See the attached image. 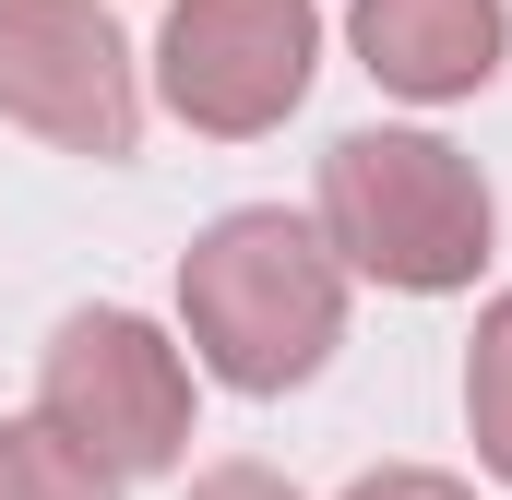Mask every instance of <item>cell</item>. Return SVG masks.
Returning a JSON list of instances; mask_svg holds the SVG:
<instances>
[{"label":"cell","instance_id":"3","mask_svg":"<svg viewBox=\"0 0 512 500\" xmlns=\"http://www.w3.org/2000/svg\"><path fill=\"white\" fill-rule=\"evenodd\" d=\"M36 417L108 477H167L191 453V358L143 310H72L36 358Z\"/></svg>","mask_w":512,"mask_h":500},{"label":"cell","instance_id":"4","mask_svg":"<svg viewBox=\"0 0 512 500\" xmlns=\"http://www.w3.org/2000/svg\"><path fill=\"white\" fill-rule=\"evenodd\" d=\"M310 72H322V0H167V36H155L167 120L262 143L298 120Z\"/></svg>","mask_w":512,"mask_h":500},{"label":"cell","instance_id":"6","mask_svg":"<svg viewBox=\"0 0 512 500\" xmlns=\"http://www.w3.org/2000/svg\"><path fill=\"white\" fill-rule=\"evenodd\" d=\"M346 36L370 60L382 96L417 108H453V96H489L512 60V0H346Z\"/></svg>","mask_w":512,"mask_h":500},{"label":"cell","instance_id":"2","mask_svg":"<svg viewBox=\"0 0 512 500\" xmlns=\"http://www.w3.org/2000/svg\"><path fill=\"white\" fill-rule=\"evenodd\" d=\"M310 227L334 239L346 274H370L393 298H453V286H477V262L501 239V203H489L477 155L441 131H346L322 155Z\"/></svg>","mask_w":512,"mask_h":500},{"label":"cell","instance_id":"5","mask_svg":"<svg viewBox=\"0 0 512 500\" xmlns=\"http://www.w3.org/2000/svg\"><path fill=\"white\" fill-rule=\"evenodd\" d=\"M0 120L120 167L143 143V60L108 0H0Z\"/></svg>","mask_w":512,"mask_h":500},{"label":"cell","instance_id":"9","mask_svg":"<svg viewBox=\"0 0 512 500\" xmlns=\"http://www.w3.org/2000/svg\"><path fill=\"white\" fill-rule=\"evenodd\" d=\"M346 500H477L465 477H441V465H370Z\"/></svg>","mask_w":512,"mask_h":500},{"label":"cell","instance_id":"1","mask_svg":"<svg viewBox=\"0 0 512 500\" xmlns=\"http://www.w3.org/2000/svg\"><path fill=\"white\" fill-rule=\"evenodd\" d=\"M346 262L310 215L286 203H239L179 250V334L227 393H298L346 346Z\"/></svg>","mask_w":512,"mask_h":500},{"label":"cell","instance_id":"8","mask_svg":"<svg viewBox=\"0 0 512 500\" xmlns=\"http://www.w3.org/2000/svg\"><path fill=\"white\" fill-rule=\"evenodd\" d=\"M0 500H120V477L84 465L48 417H0Z\"/></svg>","mask_w":512,"mask_h":500},{"label":"cell","instance_id":"7","mask_svg":"<svg viewBox=\"0 0 512 500\" xmlns=\"http://www.w3.org/2000/svg\"><path fill=\"white\" fill-rule=\"evenodd\" d=\"M465 429H477V465L512 489V286L477 310V346H465Z\"/></svg>","mask_w":512,"mask_h":500},{"label":"cell","instance_id":"10","mask_svg":"<svg viewBox=\"0 0 512 500\" xmlns=\"http://www.w3.org/2000/svg\"><path fill=\"white\" fill-rule=\"evenodd\" d=\"M191 500H298V489H286L274 465H203V477H191Z\"/></svg>","mask_w":512,"mask_h":500}]
</instances>
